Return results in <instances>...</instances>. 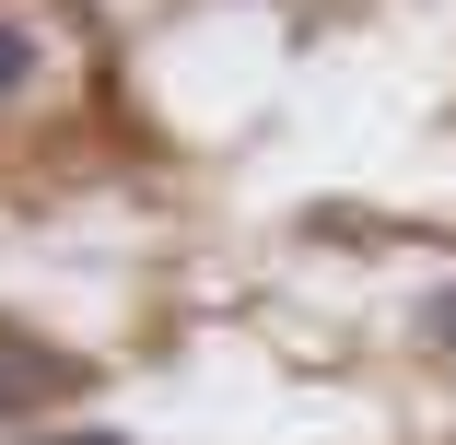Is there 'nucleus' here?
Returning <instances> with one entry per match:
<instances>
[{
	"instance_id": "1",
	"label": "nucleus",
	"mask_w": 456,
	"mask_h": 445,
	"mask_svg": "<svg viewBox=\"0 0 456 445\" xmlns=\"http://www.w3.org/2000/svg\"><path fill=\"white\" fill-rule=\"evenodd\" d=\"M82 387V351H59V340H36V328H0V422H36V410H59Z\"/></svg>"
},
{
	"instance_id": "2",
	"label": "nucleus",
	"mask_w": 456,
	"mask_h": 445,
	"mask_svg": "<svg viewBox=\"0 0 456 445\" xmlns=\"http://www.w3.org/2000/svg\"><path fill=\"white\" fill-rule=\"evenodd\" d=\"M36 70H47V36H36L24 12H0V95H24Z\"/></svg>"
},
{
	"instance_id": "3",
	"label": "nucleus",
	"mask_w": 456,
	"mask_h": 445,
	"mask_svg": "<svg viewBox=\"0 0 456 445\" xmlns=\"http://www.w3.org/2000/svg\"><path fill=\"white\" fill-rule=\"evenodd\" d=\"M410 328H421L433 351H456V282H444V293H421V305H410Z\"/></svg>"
},
{
	"instance_id": "4",
	"label": "nucleus",
	"mask_w": 456,
	"mask_h": 445,
	"mask_svg": "<svg viewBox=\"0 0 456 445\" xmlns=\"http://www.w3.org/2000/svg\"><path fill=\"white\" fill-rule=\"evenodd\" d=\"M36 445H141V433H118V422H47Z\"/></svg>"
}]
</instances>
